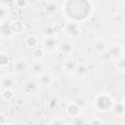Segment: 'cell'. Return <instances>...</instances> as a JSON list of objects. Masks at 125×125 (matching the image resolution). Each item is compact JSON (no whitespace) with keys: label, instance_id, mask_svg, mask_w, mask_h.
I'll return each instance as SVG.
<instances>
[{"label":"cell","instance_id":"44dd1931","mask_svg":"<svg viewBox=\"0 0 125 125\" xmlns=\"http://www.w3.org/2000/svg\"><path fill=\"white\" fill-rule=\"evenodd\" d=\"M62 23H55L54 25L51 26V30H52V34L58 35L62 31Z\"/></svg>","mask_w":125,"mask_h":125},{"label":"cell","instance_id":"5bb4252c","mask_svg":"<svg viewBox=\"0 0 125 125\" xmlns=\"http://www.w3.org/2000/svg\"><path fill=\"white\" fill-rule=\"evenodd\" d=\"M94 49L97 52H104L106 49V43L104 39H99L94 43Z\"/></svg>","mask_w":125,"mask_h":125},{"label":"cell","instance_id":"30bf717a","mask_svg":"<svg viewBox=\"0 0 125 125\" xmlns=\"http://www.w3.org/2000/svg\"><path fill=\"white\" fill-rule=\"evenodd\" d=\"M73 45L70 43V42H63L62 44L60 45V51L64 54V55H68V54H71L73 52Z\"/></svg>","mask_w":125,"mask_h":125},{"label":"cell","instance_id":"6da1fadb","mask_svg":"<svg viewBox=\"0 0 125 125\" xmlns=\"http://www.w3.org/2000/svg\"><path fill=\"white\" fill-rule=\"evenodd\" d=\"M95 105H96V108L98 110L106 111L112 107L113 102H112V99L108 95L102 94V95L97 97V99L95 101Z\"/></svg>","mask_w":125,"mask_h":125},{"label":"cell","instance_id":"5b68a950","mask_svg":"<svg viewBox=\"0 0 125 125\" xmlns=\"http://www.w3.org/2000/svg\"><path fill=\"white\" fill-rule=\"evenodd\" d=\"M10 24H11L12 32H13L14 34H16V35L22 33L23 30H24V24H23V22H22L21 21H20V20H14V21H12L10 22Z\"/></svg>","mask_w":125,"mask_h":125},{"label":"cell","instance_id":"603a6c76","mask_svg":"<svg viewBox=\"0 0 125 125\" xmlns=\"http://www.w3.org/2000/svg\"><path fill=\"white\" fill-rule=\"evenodd\" d=\"M25 87H26V89H28V91L31 92V93H34V92L38 89L37 85H36L34 82H31V81L27 82V83L25 84Z\"/></svg>","mask_w":125,"mask_h":125},{"label":"cell","instance_id":"3957f363","mask_svg":"<svg viewBox=\"0 0 125 125\" xmlns=\"http://www.w3.org/2000/svg\"><path fill=\"white\" fill-rule=\"evenodd\" d=\"M80 112H81V107L77 104H75L74 102L73 103H70L67 105V107H66V113H67V115L70 116V117H72V118L78 117V115L80 114Z\"/></svg>","mask_w":125,"mask_h":125},{"label":"cell","instance_id":"1f68e13d","mask_svg":"<svg viewBox=\"0 0 125 125\" xmlns=\"http://www.w3.org/2000/svg\"><path fill=\"white\" fill-rule=\"evenodd\" d=\"M123 90H124V92H125V84H124V86H123Z\"/></svg>","mask_w":125,"mask_h":125},{"label":"cell","instance_id":"9a60e30c","mask_svg":"<svg viewBox=\"0 0 125 125\" xmlns=\"http://www.w3.org/2000/svg\"><path fill=\"white\" fill-rule=\"evenodd\" d=\"M31 69H32V72H33L34 74L39 75V74H41V73L43 72L44 65H43V63H42V62H40L39 61H37V62H35L32 64Z\"/></svg>","mask_w":125,"mask_h":125},{"label":"cell","instance_id":"7402d4cb","mask_svg":"<svg viewBox=\"0 0 125 125\" xmlns=\"http://www.w3.org/2000/svg\"><path fill=\"white\" fill-rule=\"evenodd\" d=\"M28 4V0H15V5L19 9H24Z\"/></svg>","mask_w":125,"mask_h":125},{"label":"cell","instance_id":"277c9868","mask_svg":"<svg viewBox=\"0 0 125 125\" xmlns=\"http://www.w3.org/2000/svg\"><path fill=\"white\" fill-rule=\"evenodd\" d=\"M66 30H67V34L72 39H76V38H78L81 35V28L76 23L68 24L67 27H66Z\"/></svg>","mask_w":125,"mask_h":125},{"label":"cell","instance_id":"cb8c5ba5","mask_svg":"<svg viewBox=\"0 0 125 125\" xmlns=\"http://www.w3.org/2000/svg\"><path fill=\"white\" fill-rule=\"evenodd\" d=\"M8 16V10L5 8V7H2L1 8V11H0V18H1V21H4L5 18Z\"/></svg>","mask_w":125,"mask_h":125},{"label":"cell","instance_id":"83f0119b","mask_svg":"<svg viewBox=\"0 0 125 125\" xmlns=\"http://www.w3.org/2000/svg\"><path fill=\"white\" fill-rule=\"evenodd\" d=\"M89 124H98V125H100V124H103V121L102 120H100V119H98V118H95V119H93V120H91V121H89L88 122Z\"/></svg>","mask_w":125,"mask_h":125},{"label":"cell","instance_id":"ffe728a7","mask_svg":"<svg viewBox=\"0 0 125 125\" xmlns=\"http://www.w3.org/2000/svg\"><path fill=\"white\" fill-rule=\"evenodd\" d=\"M114 112L116 115H122L125 112V108H124L123 104H121V103L115 104H114Z\"/></svg>","mask_w":125,"mask_h":125},{"label":"cell","instance_id":"f546056e","mask_svg":"<svg viewBox=\"0 0 125 125\" xmlns=\"http://www.w3.org/2000/svg\"><path fill=\"white\" fill-rule=\"evenodd\" d=\"M37 2H38V0H28V3H30V4H35Z\"/></svg>","mask_w":125,"mask_h":125},{"label":"cell","instance_id":"ba28073f","mask_svg":"<svg viewBox=\"0 0 125 125\" xmlns=\"http://www.w3.org/2000/svg\"><path fill=\"white\" fill-rule=\"evenodd\" d=\"M25 45L28 47V48H31V49H34L36 47H38V44H39V39L36 35H28L26 38H25Z\"/></svg>","mask_w":125,"mask_h":125},{"label":"cell","instance_id":"8fae6325","mask_svg":"<svg viewBox=\"0 0 125 125\" xmlns=\"http://www.w3.org/2000/svg\"><path fill=\"white\" fill-rule=\"evenodd\" d=\"M0 30H1L2 38H4L5 36H9L11 33H13V32H12V29H11V24H10V22H4V21H2Z\"/></svg>","mask_w":125,"mask_h":125},{"label":"cell","instance_id":"52a82bcc","mask_svg":"<svg viewBox=\"0 0 125 125\" xmlns=\"http://www.w3.org/2000/svg\"><path fill=\"white\" fill-rule=\"evenodd\" d=\"M15 97V93L13 91L12 88H3L1 89V98L3 101L5 102H10L14 99Z\"/></svg>","mask_w":125,"mask_h":125},{"label":"cell","instance_id":"8992f818","mask_svg":"<svg viewBox=\"0 0 125 125\" xmlns=\"http://www.w3.org/2000/svg\"><path fill=\"white\" fill-rule=\"evenodd\" d=\"M27 67H28V63H27L26 60H24V59H19L14 62V69L18 72L25 71L27 69Z\"/></svg>","mask_w":125,"mask_h":125},{"label":"cell","instance_id":"f1b7e54d","mask_svg":"<svg viewBox=\"0 0 125 125\" xmlns=\"http://www.w3.org/2000/svg\"><path fill=\"white\" fill-rule=\"evenodd\" d=\"M83 123H85L84 120H80V119H78V117H76V119L74 121V124H83Z\"/></svg>","mask_w":125,"mask_h":125},{"label":"cell","instance_id":"484cf974","mask_svg":"<svg viewBox=\"0 0 125 125\" xmlns=\"http://www.w3.org/2000/svg\"><path fill=\"white\" fill-rule=\"evenodd\" d=\"M50 124H55V125H62V124H65L66 122L65 121H63L62 119H54V120H51L50 122H49Z\"/></svg>","mask_w":125,"mask_h":125},{"label":"cell","instance_id":"4fadbf2b","mask_svg":"<svg viewBox=\"0 0 125 125\" xmlns=\"http://www.w3.org/2000/svg\"><path fill=\"white\" fill-rule=\"evenodd\" d=\"M44 47H45V49H47L49 51H52V50H54L57 47V41L54 38L49 37V38L45 39V41H44Z\"/></svg>","mask_w":125,"mask_h":125},{"label":"cell","instance_id":"d4e9b609","mask_svg":"<svg viewBox=\"0 0 125 125\" xmlns=\"http://www.w3.org/2000/svg\"><path fill=\"white\" fill-rule=\"evenodd\" d=\"M74 103H75V104H77L80 107H83V106H85V104H86L85 100H84L83 98H81V97L76 98V99H75V101H74Z\"/></svg>","mask_w":125,"mask_h":125},{"label":"cell","instance_id":"d6986e66","mask_svg":"<svg viewBox=\"0 0 125 125\" xmlns=\"http://www.w3.org/2000/svg\"><path fill=\"white\" fill-rule=\"evenodd\" d=\"M9 62H10L9 56L5 53H1V55H0V65L2 67H5L6 65H8Z\"/></svg>","mask_w":125,"mask_h":125},{"label":"cell","instance_id":"7c38bea8","mask_svg":"<svg viewBox=\"0 0 125 125\" xmlns=\"http://www.w3.org/2000/svg\"><path fill=\"white\" fill-rule=\"evenodd\" d=\"M14 84H15V80H14V78L13 77H11V76H6V77H2V79H1V88L3 89V88H12L13 86H14Z\"/></svg>","mask_w":125,"mask_h":125},{"label":"cell","instance_id":"2e32d148","mask_svg":"<svg viewBox=\"0 0 125 125\" xmlns=\"http://www.w3.org/2000/svg\"><path fill=\"white\" fill-rule=\"evenodd\" d=\"M77 64H78V62H77L76 60L70 59V60H68V61L65 62V63H64V68H65V70H67V71H72V70H75Z\"/></svg>","mask_w":125,"mask_h":125},{"label":"cell","instance_id":"e0dca14e","mask_svg":"<svg viewBox=\"0 0 125 125\" xmlns=\"http://www.w3.org/2000/svg\"><path fill=\"white\" fill-rule=\"evenodd\" d=\"M87 71H88V67L86 63H78L75 68V72L78 75H84L87 73Z\"/></svg>","mask_w":125,"mask_h":125},{"label":"cell","instance_id":"d6a6232c","mask_svg":"<svg viewBox=\"0 0 125 125\" xmlns=\"http://www.w3.org/2000/svg\"><path fill=\"white\" fill-rule=\"evenodd\" d=\"M46 1H47V0H46Z\"/></svg>","mask_w":125,"mask_h":125},{"label":"cell","instance_id":"9c48e42d","mask_svg":"<svg viewBox=\"0 0 125 125\" xmlns=\"http://www.w3.org/2000/svg\"><path fill=\"white\" fill-rule=\"evenodd\" d=\"M45 56V49L42 47H36L32 51V58L35 61H40Z\"/></svg>","mask_w":125,"mask_h":125},{"label":"cell","instance_id":"7a4b0ae2","mask_svg":"<svg viewBox=\"0 0 125 125\" xmlns=\"http://www.w3.org/2000/svg\"><path fill=\"white\" fill-rule=\"evenodd\" d=\"M38 82L41 87H50L53 83V77L49 72H42L39 74Z\"/></svg>","mask_w":125,"mask_h":125},{"label":"cell","instance_id":"ac0fdd59","mask_svg":"<svg viewBox=\"0 0 125 125\" xmlns=\"http://www.w3.org/2000/svg\"><path fill=\"white\" fill-rule=\"evenodd\" d=\"M57 10H58V5L55 2H49L45 6V11L48 14H54L57 12Z\"/></svg>","mask_w":125,"mask_h":125},{"label":"cell","instance_id":"4316f807","mask_svg":"<svg viewBox=\"0 0 125 125\" xmlns=\"http://www.w3.org/2000/svg\"><path fill=\"white\" fill-rule=\"evenodd\" d=\"M8 123H7V118H6V116L3 114V113H1L0 114V125H7Z\"/></svg>","mask_w":125,"mask_h":125},{"label":"cell","instance_id":"4dcf8cb0","mask_svg":"<svg viewBox=\"0 0 125 125\" xmlns=\"http://www.w3.org/2000/svg\"><path fill=\"white\" fill-rule=\"evenodd\" d=\"M122 66H123V68H125V62H122Z\"/></svg>","mask_w":125,"mask_h":125}]
</instances>
